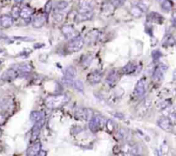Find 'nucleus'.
Returning <instances> with one entry per match:
<instances>
[{
  "label": "nucleus",
  "instance_id": "24",
  "mask_svg": "<svg viewBox=\"0 0 176 156\" xmlns=\"http://www.w3.org/2000/svg\"><path fill=\"white\" fill-rule=\"evenodd\" d=\"M163 77V70L162 67H157L153 73V79L155 81H160Z\"/></svg>",
  "mask_w": 176,
  "mask_h": 156
},
{
  "label": "nucleus",
  "instance_id": "28",
  "mask_svg": "<svg viewBox=\"0 0 176 156\" xmlns=\"http://www.w3.org/2000/svg\"><path fill=\"white\" fill-rule=\"evenodd\" d=\"M93 60V57L92 56H86L85 58H83L82 60V64L84 66H90V64H91V62Z\"/></svg>",
  "mask_w": 176,
  "mask_h": 156
},
{
  "label": "nucleus",
  "instance_id": "12",
  "mask_svg": "<svg viewBox=\"0 0 176 156\" xmlns=\"http://www.w3.org/2000/svg\"><path fill=\"white\" fill-rule=\"evenodd\" d=\"M13 101L9 96H4L0 98V108L3 110H8L12 106Z\"/></svg>",
  "mask_w": 176,
  "mask_h": 156
},
{
  "label": "nucleus",
  "instance_id": "34",
  "mask_svg": "<svg viewBox=\"0 0 176 156\" xmlns=\"http://www.w3.org/2000/svg\"><path fill=\"white\" fill-rule=\"evenodd\" d=\"M53 18H54V20L57 21V22H61L63 19V15L62 14H60L59 12H56V13L54 14V16H53Z\"/></svg>",
  "mask_w": 176,
  "mask_h": 156
},
{
  "label": "nucleus",
  "instance_id": "11",
  "mask_svg": "<svg viewBox=\"0 0 176 156\" xmlns=\"http://www.w3.org/2000/svg\"><path fill=\"white\" fill-rule=\"evenodd\" d=\"M119 72L117 70H111L109 74L108 75V77H107V83H108L111 87L114 86V84H116V83L119 81Z\"/></svg>",
  "mask_w": 176,
  "mask_h": 156
},
{
  "label": "nucleus",
  "instance_id": "3",
  "mask_svg": "<svg viewBox=\"0 0 176 156\" xmlns=\"http://www.w3.org/2000/svg\"><path fill=\"white\" fill-rule=\"evenodd\" d=\"M103 118L100 115H94L92 118L90 120L89 128L91 131L96 132L100 129L102 127L103 125Z\"/></svg>",
  "mask_w": 176,
  "mask_h": 156
},
{
  "label": "nucleus",
  "instance_id": "26",
  "mask_svg": "<svg viewBox=\"0 0 176 156\" xmlns=\"http://www.w3.org/2000/svg\"><path fill=\"white\" fill-rule=\"evenodd\" d=\"M130 12H131V14L134 17H140L141 16H142V14H143V11H141V10H140V9H139V8H138L137 5L131 7Z\"/></svg>",
  "mask_w": 176,
  "mask_h": 156
},
{
  "label": "nucleus",
  "instance_id": "40",
  "mask_svg": "<svg viewBox=\"0 0 176 156\" xmlns=\"http://www.w3.org/2000/svg\"><path fill=\"white\" fill-rule=\"evenodd\" d=\"M23 0H15V2L17 3V4H21L22 2H23Z\"/></svg>",
  "mask_w": 176,
  "mask_h": 156
},
{
  "label": "nucleus",
  "instance_id": "9",
  "mask_svg": "<svg viewBox=\"0 0 176 156\" xmlns=\"http://www.w3.org/2000/svg\"><path fill=\"white\" fill-rule=\"evenodd\" d=\"M46 20H47L46 15H43V14L42 15H39V16L34 17L33 22H32V25H33L34 28H41L46 23Z\"/></svg>",
  "mask_w": 176,
  "mask_h": 156
},
{
  "label": "nucleus",
  "instance_id": "18",
  "mask_svg": "<svg viewBox=\"0 0 176 156\" xmlns=\"http://www.w3.org/2000/svg\"><path fill=\"white\" fill-rule=\"evenodd\" d=\"M158 126L160 128H162V129L165 130H168L171 128V123L169 121L168 118H166V117H162L158 120Z\"/></svg>",
  "mask_w": 176,
  "mask_h": 156
},
{
  "label": "nucleus",
  "instance_id": "7",
  "mask_svg": "<svg viewBox=\"0 0 176 156\" xmlns=\"http://www.w3.org/2000/svg\"><path fill=\"white\" fill-rule=\"evenodd\" d=\"M93 7H94V1L93 0H80L79 1V13L92 11Z\"/></svg>",
  "mask_w": 176,
  "mask_h": 156
},
{
  "label": "nucleus",
  "instance_id": "21",
  "mask_svg": "<svg viewBox=\"0 0 176 156\" xmlns=\"http://www.w3.org/2000/svg\"><path fill=\"white\" fill-rule=\"evenodd\" d=\"M137 70V64L134 63H128L126 65L123 67L122 71L125 74H131L134 73Z\"/></svg>",
  "mask_w": 176,
  "mask_h": 156
},
{
  "label": "nucleus",
  "instance_id": "10",
  "mask_svg": "<svg viewBox=\"0 0 176 156\" xmlns=\"http://www.w3.org/2000/svg\"><path fill=\"white\" fill-rule=\"evenodd\" d=\"M61 32L67 39H72L75 37V28L71 25H64L61 28Z\"/></svg>",
  "mask_w": 176,
  "mask_h": 156
},
{
  "label": "nucleus",
  "instance_id": "4",
  "mask_svg": "<svg viewBox=\"0 0 176 156\" xmlns=\"http://www.w3.org/2000/svg\"><path fill=\"white\" fill-rule=\"evenodd\" d=\"M11 69L16 70L18 73L19 76H21L31 72L33 70V67L31 66L29 64H14L11 67Z\"/></svg>",
  "mask_w": 176,
  "mask_h": 156
},
{
  "label": "nucleus",
  "instance_id": "32",
  "mask_svg": "<svg viewBox=\"0 0 176 156\" xmlns=\"http://www.w3.org/2000/svg\"><path fill=\"white\" fill-rule=\"evenodd\" d=\"M125 136H126V133L125 132V130L124 129H119V131L117 132V134H116V137H117V139L119 140H122L124 139L125 137Z\"/></svg>",
  "mask_w": 176,
  "mask_h": 156
},
{
  "label": "nucleus",
  "instance_id": "30",
  "mask_svg": "<svg viewBox=\"0 0 176 156\" xmlns=\"http://www.w3.org/2000/svg\"><path fill=\"white\" fill-rule=\"evenodd\" d=\"M162 8L164 11H168L171 8H172V3H171L169 0H166V1H164V2L162 3Z\"/></svg>",
  "mask_w": 176,
  "mask_h": 156
},
{
  "label": "nucleus",
  "instance_id": "29",
  "mask_svg": "<svg viewBox=\"0 0 176 156\" xmlns=\"http://www.w3.org/2000/svg\"><path fill=\"white\" fill-rule=\"evenodd\" d=\"M67 6H68V2H66V1H60V2L58 3L56 7H57V10H58V11H63Z\"/></svg>",
  "mask_w": 176,
  "mask_h": 156
},
{
  "label": "nucleus",
  "instance_id": "14",
  "mask_svg": "<svg viewBox=\"0 0 176 156\" xmlns=\"http://www.w3.org/2000/svg\"><path fill=\"white\" fill-rule=\"evenodd\" d=\"M19 76V75H18V73L16 71V70H14L13 69H10V70H8L7 71L3 74V76H2V79L3 80H7V81H9V80H13V79H16Z\"/></svg>",
  "mask_w": 176,
  "mask_h": 156
},
{
  "label": "nucleus",
  "instance_id": "25",
  "mask_svg": "<svg viewBox=\"0 0 176 156\" xmlns=\"http://www.w3.org/2000/svg\"><path fill=\"white\" fill-rule=\"evenodd\" d=\"M72 85H73L74 88L77 89V91H79L81 93H83V91H84V86H83V83L82 81H80V80H75V81H73V83H72Z\"/></svg>",
  "mask_w": 176,
  "mask_h": 156
},
{
  "label": "nucleus",
  "instance_id": "23",
  "mask_svg": "<svg viewBox=\"0 0 176 156\" xmlns=\"http://www.w3.org/2000/svg\"><path fill=\"white\" fill-rule=\"evenodd\" d=\"M65 76L71 79H73L77 76V70L76 68L72 65H70L66 68L65 70Z\"/></svg>",
  "mask_w": 176,
  "mask_h": 156
},
{
  "label": "nucleus",
  "instance_id": "17",
  "mask_svg": "<svg viewBox=\"0 0 176 156\" xmlns=\"http://www.w3.org/2000/svg\"><path fill=\"white\" fill-rule=\"evenodd\" d=\"M33 9L29 6H25L23 7V9L21 10V12H20V17L23 18V19H29L31 16L33 15Z\"/></svg>",
  "mask_w": 176,
  "mask_h": 156
},
{
  "label": "nucleus",
  "instance_id": "35",
  "mask_svg": "<svg viewBox=\"0 0 176 156\" xmlns=\"http://www.w3.org/2000/svg\"><path fill=\"white\" fill-rule=\"evenodd\" d=\"M169 100H164V101H162V102H160L159 104V108H161V109H164V108H166L167 106H168V105H169Z\"/></svg>",
  "mask_w": 176,
  "mask_h": 156
},
{
  "label": "nucleus",
  "instance_id": "31",
  "mask_svg": "<svg viewBox=\"0 0 176 156\" xmlns=\"http://www.w3.org/2000/svg\"><path fill=\"white\" fill-rule=\"evenodd\" d=\"M52 9V3L51 0H49V1L46 4V6H45L46 15H48V14L51 12Z\"/></svg>",
  "mask_w": 176,
  "mask_h": 156
},
{
  "label": "nucleus",
  "instance_id": "16",
  "mask_svg": "<svg viewBox=\"0 0 176 156\" xmlns=\"http://www.w3.org/2000/svg\"><path fill=\"white\" fill-rule=\"evenodd\" d=\"M0 23L4 28H10L13 24V18L8 15H4L0 17Z\"/></svg>",
  "mask_w": 176,
  "mask_h": 156
},
{
  "label": "nucleus",
  "instance_id": "2",
  "mask_svg": "<svg viewBox=\"0 0 176 156\" xmlns=\"http://www.w3.org/2000/svg\"><path fill=\"white\" fill-rule=\"evenodd\" d=\"M83 45L84 39L81 35H77L69 41L66 48L69 52H77L83 47Z\"/></svg>",
  "mask_w": 176,
  "mask_h": 156
},
{
  "label": "nucleus",
  "instance_id": "22",
  "mask_svg": "<svg viewBox=\"0 0 176 156\" xmlns=\"http://www.w3.org/2000/svg\"><path fill=\"white\" fill-rule=\"evenodd\" d=\"M99 38V32L97 30H93L87 34V40L90 44L95 43Z\"/></svg>",
  "mask_w": 176,
  "mask_h": 156
},
{
  "label": "nucleus",
  "instance_id": "41",
  "mask_svg": "<svg viewBox=\"0 0 176 156\" xmlns=\"http://www.w3.org/2000/svg\"><path fill=\"white\" fill-rule=\"evenodd\" d=\"M1 136H2V131H1V129H0V137H1Z\"/></svg>",
  "mask_w": 176,
  "mask_h": 156
},
{
  "label": "nucleus",
  "instance_id": "39",
  "mask_svg": "<svg viewBox=\"0 0 176 156\" xmlns=\"http://www.w3.org/2000/svg\"><path fill=\"white\" fill-rule=\"evenodd\" d=\"M38 155L39 156H46V152L44 150H40Z\"/></svg>",
  "mask_w": 176,
  "mask_h": 156
},
{
  "label": "nucleus",
  "instance_id": "42",
  "mask_svg": "<svg viewBox=\"0 0 176 156\" xmlns=\"http://www.w3.org/2000/svg\"><path fill=\"white\" fill-rule=\"evenodd\" d=\"M134 156H139V155H134Z\"/></svg>",
  "mask_w": 176,
  "mask_h": 156
},
{
  "label": "nucleus",
  "instance_id": "27",
  "mask_svg": "<svg viewBox=\"0 0 176 156\" xmlns=\"http://www.w3.org/2000/svg\"><path fill=\"white\" fill-rule=\"evenodd\" d=\"M20 12H21V10H20V8H19V6H14L13 8H12V11H11V14H12V17H14V18H17V17H20Z\"/></svg>",
  "mask_w": 176,
  "mask_h": 156
},
{
  "label": "nucleus",
  "instance_id": "37",
  "mask_svg": "<svg viewBox=\"0 0 176 156\" xmlns=\"http://www.w3.org/2000/svg\"><path fill=\"white\" fill-rule=\"evenodd\" d=\"M152 56H153V58L155 59H158L160 58V56H161V52L158 50L155 51L153 53H152Z\"/></svg>",
  "mask_w": 176,
  "mask_h": 156
},
{
  "label": "nucleus",
  "instance_id": "8",
  "mask_svg": "<svg viewBox=\"0 0 176 156\" xmlns=\"http://www.w3.org/2000/svg\"><path fill=\"white\" fill-rule=\"evenodd\" d=\"M43 125H44V118L40 120L39 122L34 123V127L32 129V140L33 141L38 138V136L40 135V130H41V129L43 127Z\"/></svg>",
  "mask_w": 176,
  "mask_h": 156
},
{
  "label": "nucleus",
  "instance_id": "5",
  "mask_svg": "<svg viewBox=\"0 0 176 156\" xmlns=\"http://www.w3.org/2000/svg\"><path fill=\"white\" fill-rule=\"evenodd\" d=\"M102 73L99 70H94L87 76V80L92 85L99 83L102 81Z\"/></svg>",
  "mask_w": 176,
  "mask_h": 156
},
{
  "label": "nucleus",
  "instance_id": "6",
  "mask_svg": "<svg viewBox=\"0 0 176 156\" xmlns=\"http://www.w3.org/2000/svg\"><path fill=\"white\" fill-rule=\"evenodd\" d=\"M145 79H140L137 81L136 86H135V89H134V95L137 96V97H140L143 96L145 93Z\"/></svg>",
  "mask_w": 176,
  "mask_h": 156
},
{
  "label": "nucleus",
  "instance_id": "15",
  "mask_svg": "<svg viewBox=\"0 0 176 156\" xmlns=\"http://www.w3.org/2000/svg\"><path fill=\"white\" fill-rule=\"evenodd\" d=\"M93 17V12L90 11V12H81L78 13L77 16L76 17L77 22H84V21H88V20H91Z\"/></svg>",
  "mask_w": 176,
  "mask_h": 156
},
{
  "label": "nucleus",
  "instance_id": "13",
  "mask_svg": "<svg viewBox=\"0 0 176 156\" xmlns=\"http://www.w3.org/2000/svg\"><path fill=\"white\" fill-rule=\"evenodd\" d=\"M41 150V143L40 142L34 143L27 151V156H37Z\"/></svg>",
  "mask_w": 176,
  "mask_h": 156
},
{
  "label": "nucleus",
  "instance_id": "1",
  "mask_svg": "<svg viewBox=\"0 0 176 156\" xmlns=\"http://www.w3.org/2000/svg\"><path fill=\"white\" fill-rule=\"evenodd\" d=\"M69 98L65 95H57L48 96L45 100V105L49 109H57L68 102Z\"/></svg>",
  "mask_w": 176,
  "mask_h": 156
},
{
  "label": "nucleus",
  "instance_id": "38",
  "mask_svg": "<svg viewBox=\"0 0 176 156\" xmlns=\"http://www.w3.org/2000/svg\"><path fill=\"white\" fill-rule=\"evenodd\" d=\"M114 1L115 5H122L125 3V0H114Z\"/></svg>",
  "mask_w": 176,
  "mask_h": 156
},
{
  "label": "nucleus",
  "instance_id": "36",
  "mask_svg": "<svg viewBox=\"0 0 176 156\" xmlns=\"http://www.w3.org/2000/svg\"><path fill=\"white\" fill-rule=\"evenodd\" d=\"M5 121H6L5 116L4 114H1V113H0V126H1V125H4Z\"/></svg>",
  "mask_w": 176,
  "mask_h": 156
},
{
  "label": "nucleus",
  "instance_id": "20",
  "mask_svg": "<svg viewBox=\"0 0 176 156\" xmlns=\"http://www.w3.org/2000/svg\"><path fill=\"white\" fill-rule=\"evenodd\" d=\"M44 118V115L41 111H34L30 113V120L33 123H37L39 122L40 120Z\"/></svg>",
  "mask_w": 176,
  "mask_h": 156
},
{
  "label": "nucleus",
  "instance_id": "19",
  "mask_svg": "<svg viewBox=\"0 0 176 156\" xmlns=\"http://www.w3.org/2000/svg\"><path fill=\"white\" fill-rule=\"evenodd\" d=\"M114 10V5L112 4L111 2H105L103 3L102 6V11L106 15H109L111 13H113Z\"/></svg>",
  "mask_w": 176,
  "mask_h": 156
},
{
  "label": "nucleus",
  "instance_id": "33",
  "mask_svg": "<svg viewBox=\"0 0 176 156\" xmlns=\"http://www.w3.org/2000/svg\"><path fill=\"white\" fill-rule=\"evenodd\" d=\"M107 127H108V129L110 131V132H113L114 130V123L113 120H108V123H107Z\"/></svg>",
  "mask_w": 176,
  "mask_h": 156
}]
</instances>
